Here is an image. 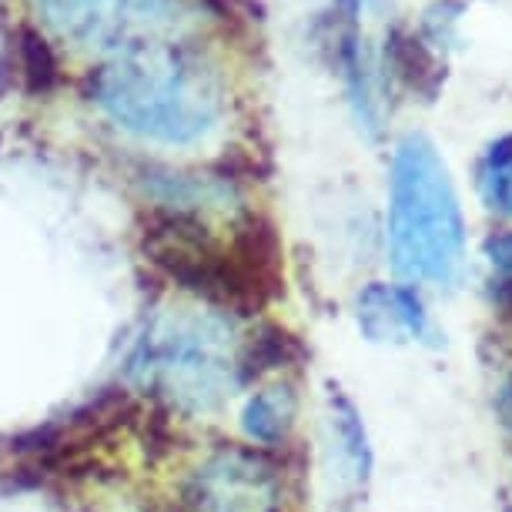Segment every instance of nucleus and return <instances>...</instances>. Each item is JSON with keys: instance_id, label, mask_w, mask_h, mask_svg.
<instances>
[{"instance_id": "f257e3e1", "label": "nucleus", "mask_w": 512, "mask_h": 512, "mask_svg": "<svg viewBox=\"0 0 512 512\" xmlns=\"http://www.w3.org/2000/svg\"><path fill=\"white\" fill-rule=\"evenodd\" d=\"M141 245L171 282L221 312H258L282 292V245L272 221L255 211H241L218 238L201 211L151 205Z\"/></svg>"}, {"instance_id": "f03ea898", "label": "nucleus", "mask_w": 512, "mask_h": 512, "mask_svg": "<svg viewBox=\"0 0 512 512\" xmlns=\"http://www.w3.org/2000/svg\"><path fill=\"white\" fill-rule=\"evenodd\" d=\"M91 98L124 131L158 144L208 138L225 111L215 64L175 41H144L118 51L91 74Z\"/></svg>"}, {"instance_id": "7ed1b4c3", "label": "nucleus", "mask_w": 512, "mask_h": 512, "mask_svg": "<svg viewBox=\"0 0 512 512\" xmlns=\"http://www.w3.org/2000/svg\"><path fill=\"white\" fill-rule=\"evenodd\" d=\"M245 345L231 312L175 305L144 325L124 372L171 409L211 412L248 382Z\"/></svg>"}, {"instance_id": "20e7f679", "label": "nucleus", "mask_w": 512, "mask_h": 512, "mask_svg": "<svg viewBox=\"0 0 512 512\" xmlns=\"http://www.w3.org/2000/svg\"><path fill=\"white\" fill-rule=\"evenodd\" d=\"M389 248L405 282L452 288L466 268V221L439 148L422 131L395 144L389 175Z\"/></svg>"}, {"instance_id": "39448f33", "label": "nucleus", "mask_w": 512, "mask_h": 512, "mask_svg": "<svg viewBox=\"0 0 512 512\" xmlns=\"http://www.w3.org/2000/svg\"><path fill=\"white\" fill-rule=\"evenodd\" d=\"M168 512H282V479L262 452L218 446L181 476Z\"/></svg>"}, {"instance_id": "423d86ee", "label": "nucleus", "mask_w": 512, "mask_h": 512, "mask_svg": "<svg viewBox=\"0 0 512 512\" xmlns=\"http://www.w3.org/2000/svg\"><path fill=\"white\" fill-rule=\"evenodd\" d=\"M47 24L77 47L128 51L158 41L181 21L188 0H37Z\"/></svg>"}, {"instance_id": "0eeeda50", "label": "nucleus", "mask_w": 512, "mask_h": 512, "mask_svg": "<svg viewBox=\"0 0 512 512\" xmlns=\"http://www.w3.org/2000/svg\"><path fill=\"white\" fill-rule=\"evenodd\" d=\"M359 325L372 342H429L432 322L425 315L422 298L409 285H369L359 295Z\"/></svg>"}, {"instance_id": "6e6552de", "label": "nucleus", "mask_w": 512, "mask_h": 512, "mask_svg": "<svg viewBox=\"0 0 512 512\" xmlns=\"http://www.w3.org/2000/svg\"><path fill=\"white\" fill-rule=\"evenodd\" d=\"M298 399L292 385H268V389L255 392L245 402L241 412V429L251 442H262V446H278L295 425Z\"/></svg>"}, {"instance_id": "1a4fd4ad", "label": "nucleus", "mask_w": 512, "mask_h": 512, "mask_svg": "<svg viewBox=\"0 0 512 512\" xmlns=\"http://www.w3.org/2000/svg\"><path fill=\"white\" fill-rule=\"evenodd\" d=\"M385 61H389L392 74L399 77L405 88L425 94V98H436L442 84V64L436 61V54L429 51L425 41H419L409 31H392L389 41H385Z\"/></svg>"}, {"instance_id": "9d476101", "label": "nucleus", "mask_w": 512, "mask_h": 512, "mask_svg": "<svg viewBox=\"0 0 512 512\" xmlns=\"http://www.w3.org/2000/svg\"><path fill=\"white\" fill-rule=\"evenodd\" d=\"M328 409H332L328 425H332V442L338 449V462L349 469V476L355 482H365L369 479V469H372V452H369V439H365L359 412H355V405L335 389L328 395Z\"/></svg>"}, {"instance_id": "9b49d317", "label": "nucleus", "mask_w": 512, "mask_h": 512, "mask_svg": "<svg viewBox=\"0 0 512 512\" xmlns=\"http://www.w3.org/2000/svg\"><path fill=\"white\" fill-rule=\"evenodd\" d=\"M479 195L482 201L512 218V134L492 141L479 161Z\"/></svg>"}, {"instance_id": "f8f14e48", "label": "nucleus", "mask_w": 512, "mask_h": 512, "mask_svg": "<svg viewBox=\"0 0 512 512\" xmlns=\"http://www.w3.org/2000/svg\"><path fill=\"white\" fill-rule=\"evenodd\" d=\"M17 54H21V71H24L27 88L34 94L51 91L57 81V61H54L51 44H47L34 27H21V34H17Z\"/></svg>"}, {"instance_id": "ddd939ff", "label": "nucleus", "mask_w": 512, "mask_h": 512, "mask_svg": "<svg viewBox=\"0 0 512 512\" xmlns=\"http://www.w3.org/2000/svg\"><path fill=\"white\" fill-rule=\"evenodd\" d=\"M482 255L489 262V292L499 305L512 308V231L492 235L482 245Z\"/></svg>"}, {"instance_id": "4468645a", "label": "nucleus", "mask_w": 512, "mask_h": 512, "mask_svg": "<svg viewBox=\"0 0 512 512\" xmlns=\"http://www.w3.org/2000/svg\"><path fill=\"white\" fill-rule=\"evenodd\" d=\"M499 415H502V422L512 429V375H509L506 385H502V392H499Z\"/></svg>"}, {"instance_id": "2eb2a0df", "label": "nucleus", "mask_w": 512, "mask_h": 512, "mask_svg": "<svg viewBox=\"0 0 512 512\" xmlns=\"http://www.w3.org/2000/svg\"><path fill=\"white\" fill-rule=\"evenodd\" d=\"M349 7H362V4H369V0H345Z\"/></svg>"}]
</instances>
